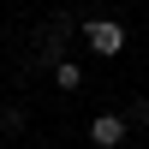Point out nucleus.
<instances>
[{
  "label": "nucleus",
  "mask_w": 149,
  "mask_h": 149,
  "mask_svg": "<svg viewBox=\"0 0 149 149\" xmlns=\"http://www.w3.org/2000/svg\"><path fill=\"white\" fill-rule=\"evenodd\" d=\"M125 131H131L125 113H95V119H90V143H95V149H119Z\"/></svg>",
  "instance_id": "7ed1b4c3"
},
{
  "label": "nucleus",
  "mask_w": 149,
  "mask_h": 149,
  "mask_svg": "<svg viewBox=\"0 0 149 149\" xmlns=\"http://www.w3.org/2000/svg\"><path fill=\"white\" fill-rule=\"evenodd\" d=\"M54 84H60L66 95H78V90H84V66H78V60H60V66H54Z\"/></svg>",
  "instance_id": "20e7f679"
},
{
  "label": "nucleus",
  "mask_w": 149,
  "mask_h": 149,
  "mask_svg": "<svg viewBox=\"0 0 149 149\" xmlns=\"http://www.w3.org/2000/svg\"><path fill=\"white\" fill-rule=\"evenodd\" d=\"M84 42H90V54L119 60V54H125V24H119V18H84Z\"/></svg>",
  "instance_id": "f257e3e1"
},
{
  "label": "nucleus",
  "mask_w": 149,
  "mask_h": 149,
  "mask_svg": "<svg viewBox=\"0 0 149 149\" xmlns=\"http://www.w3.org/2000/svg\"><path fill=\"white\" fill-rule=\"evenodd\" d=\"M0 131H24V107H6L0 113Z\"/></svg>",
  "instance_id": "39448f33"
},
{
  "label": "nucleus",
  "mask_w": 149,
  "mask_h": 149,
  "mask_svg": "<svg viewBox=\"0 0 149 149\" xmlns=\"http://www.w3.org/2000/svg\"><path fill=\"white\" fill-rule=\"evenodd\" d=\"M72 30H84V24H72V18H48V24H42V36H36V66L54 72L60 60H66V36H72Z\"/></svg>",
  "instance_id": "f03ea898"
}]
</instances>
